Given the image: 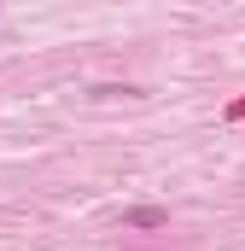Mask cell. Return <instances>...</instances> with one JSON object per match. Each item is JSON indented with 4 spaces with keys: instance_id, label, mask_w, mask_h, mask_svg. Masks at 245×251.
<instances>
[{
    "instance_id": "1",
    "label": "cell",
    "mask_w": 245,
    "mask_h": 251,
    "mask_svg": "<svg viewBox=\"0 0 245 251\" xmlns=\"http://www.w3.org/2000/svg\"><path fill=\"white\" fill-rule=\"evenodd\" d=\"M122 222H128V228H164V222H170V210H158V204H134Z\"/></svg>"
}]
</instances>
